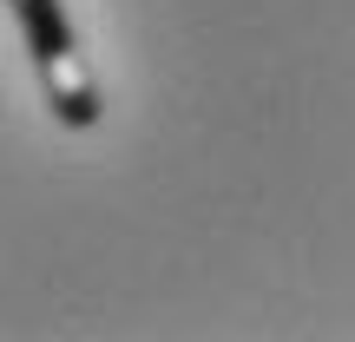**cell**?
<instances>
[{"mask_svg":"<svg viewBox=\"0 0 355 342\" xmlns=\"http://www.w3.org/2000/svg\"><path fill=\"white\" fill-rule=\"evenodd\" d=\"M13 7V20H20V40H26V53H33V73H40V86H46V105H53V119L60 126H73V132H86V126H99V79H92V66H86V53H79V33H73V20H66V7L60 0H7Z\"/></svg>","mask_w":355,"mask_h":342,"instance_id":"obj_1","label":"cell"}]
</instances>
